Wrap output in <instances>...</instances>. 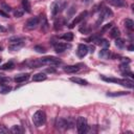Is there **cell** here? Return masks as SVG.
I'll return each mask as SVG.
<instances>
[{
  "label": "cell",
  "mask_w": 134,
  "mask_h": 134,
  "mask_svg": "<svg viewBox=\"0 0 134 134\" xmlns=\"http://www.w3.org/2000/svg\"><path fill=\"white\" fill-rule=\"evenodd\" d=\"M81 66H83V64H76V65H69L64 67V71L67 73H74L77 72L81 69Z\"/></svg>",
  "instance_id": "cell-8"
},
{
  "label": "cell",
  "mask_w": 134,
  "mask_h": 134,
  "mask_svg": "<svg viewBox=\"0 0 134 134\" xmlns=\"http://www.w3.org/2000/svg\"><path fill=\"white\" fill-rule=\"evenodd\" d=\"M13 67H14V63H13V62H7V63L3 64L0 68L3 69V70H8V69H12Z\"/></svg>",
  "instance_id": "cell-29"
},
{
  "label": "cell",
  "mask_w": 134,
  "mask_h": 134,
  "mask_svg": "<svg viewBox=\"0 0 134 134\" xmlns=\"http://www.w3.org/2000/svg\"><path fill=\"white\" fill-rule=\"evenodd\" d=\"M109 34H110V37L113 38V39H116V38H118L120 36V31H119V29L117 27H112Z\"/></svg>",
  "instance_id": "cell-21"
},
{
  "label": "cell",
  "mask_w": 134,
  "mask_h": 134,
  "mask_svg": "<svg viewBox=\"0 0 134 134\" xmlns=\"http://www.w3.org/2000/svg\"><path fill=\"white\" fill-rule=\"evenodd\" d=\"M109 4L116 6V7H122L126 5V1L125 0H106Z\"/></svg>",
  "instance_id": "cell-11"
},
{
  "label": "cell",
  "mask_w": 134,
  "mask_h": 134,
  "mask_svg": "<svg viewBox=\"0 0 134 134\" xmlns=\"http://www.w3.org/2000/svg\"><path fill=\"white\" fill-rule=\"evenodd\" d=\"M76 129L77 132L80 134H84L87 129H88V124H87V119L83 116H79L76 118Z\"/></svg>",
  "instance_id": "cell-4"
},
{
  "label": "cell",
  "mask_w": 134,
  "mask_h": 134,
  "mask_svg": "<svg viewBox=\"0 0 134 134\" xmlns=\"http://www.w3.org/2000/svg\"><path fill=\"white\" fill-rule=\"evenodd\" d=\"M29 77V74L28 73H21V74H17L15 76V81L17 83H23L25 81H27Z\"/></svg>",
  "instance_id": "cell-13"
},
{
  "label": "cell",
  "mask_w": 134,
  "mask_h": 134,
  "mask_svg": "<svg viewBox=\"0 0 134 134\" xmlns=\"http://www.w3.org/2000/svg\"><path fill=\"white\" fill-rule=\"evenodd\" d=\"M88 49H90V50H89L90 52H93V51H94V46H90V47H88Z\"/></svg>",
  "instance_id": "cell-37"
},
{
  "label": "cell",
  "mask_w": 134,
  "mask_h": 134,
  "mask_svg": "<svg viewBox=\"0 0 134 134\" xmlns=\"http://www.w3.org/2000/svg\"><path fill=\"white\" fill-rule=\"evenodd\" d=\"M39 21H40V19L38 17H34V18L28 19L26 21V23H25V28L26 29H29V30L30 29H35L39 25Z\"/></svg>",
  "instance_id": "cell-6"
},
{
  "label": "cell",
  "mask_w": 134,
  "mask_h": 134,
  "mask_svg": "<svg viewBox=\"0 0 134 134\" xmlns=\"http://www.w3.org/2000/svg\"><path fill=\"white\" fill-rule=\"evenodd\" d=\"M119 84L122 85V86H125V87H128V88H133V86H134L133 81H131L129 79H122V80H120Z\"/></svg>",
  "instance_id": "cell-19"
},
{
  "label": "cell",
  "mask_w": 134,
  "mask_h": 134,
  "mask_svg": "<svg viewBox=\"0 0 134 134\" xmlns=\"http://www.w3.org/2000/svg\"><path fill=\"white\" fill-rule=\"evenodd\" d=\"M40 61L42 65H58L61 63V61L55 57H45V58H42Z\"/></svg>",
  "instance_id": "cell-5"
},
{
  "label": "cell",
  "mask_w": 134,
  "mask_h": 134,
  "mask_svg": "<svg viewBox=\"0 0 134 134\" xmlns=\"http://www.w3.org/2000/svg\"><path fill=\"white\" fill-rule=\"evenodd\" d=\"M125 26L129 29V30H132L134 28V22L131 20V19H126L125 20Z\"/></svg>",
  "instance_id": "cell-24"
},
{
  "label": "cell",
  "mask_w": 134,
  "mask_h": 134,
  "mask_svg": "<svg viewBox=\"0 0 134 134\" xmlns=\"http://www.w3.org/2000/svg\"><path fill=\"white\" fill-rule=\"evenodd\" d=\"M22 5H23V8H24V10L25 12H27V13H30V3H29V1L28 0H23L22 1Z\"/></svg>",
  "instance_id": "cell-27"
},
{
  "label": "cell",
  "mask_w": 134,
  "mask_h": 134,
  "mask_svg": "<svg viewBox=\"0 0 134 134\" xmlns=\"http://www.w3.org/2000/svg\"><path fill=\"white\" fill-rule=\"evenodd\" d=\"M9 132L13 134H19V133H21V128H20V126H13L9 129Z\"/></svg>",
  "instance_id": "cell-28"
},
{
  "label": "cell",
  "mask_w": 134,
  "mask_h": 134,
  "mask_svg": "<svg viewBox=\"0 0 134 134\" xmlns=\"http://www.w3.org/2000/svg\"><path fill=\"white\" fill-rule=\"evenodd\" d=\"M55 126L57 128L59 129H67V122H66V119L65 118H62V117H59L55 121Z\"/></svg>",
  "instance_id": "cell-14"
},
{
  "label": "cell",
  "mask_w": 134,
  "mask_h": 134,
  "mask_svg": "<svg viewBox=\"0 0 134 134\" xmlns=\"http://www.w3.org/2000/svg\"><path fill=\"white\" fill-rule=\"evenodd\" d=\"M12 90V88L9 87V86H2V88H1V90H0V93H2V94H5V93H8L9 91Z\"/></svg>",
  "instance_id": "cell-32"
},
{
  "label": "cell",
  "mask_w": 134,
  "mask_h": 134,
  "mask_svg": "<svg viewBox=\"0 0 134 134\" xmlns=\"http://www.w3.org/2000/svg\"><path fill=\"white\" fill-rule=\"evenodd\" d=\"M129 92H124V91H119V92H114V93H107L108 96H120V95H126Z\"/></svg>",
  "instance_id": "cell-31"
},
{
  "label": "cell",
  "mask_w": 134,
  "mask_h": 134,
  "mask_svg": "<svg viewBox=\"0 0 134 134\" xmlns=\"http://www.w3.org/2000/svg\"><path fill=\"white\" fill-rule=\"evenodd\" d=\"M8 132H9V130L7 128H5L4 126L0 125V134H5V133H8Z\"/></svg>",
  "instance_id": "cell-34"
},
{
  "label": "cell",
  "mask_w": 134,
  "mask_h": 134,
  "mask_svg": "<svg viewBox=\"0 0 134 134\" xmlns=\"http://www.w3.org/2000/svg\"><path fill=\"white\" fill-rule=\"evenodd\" d=\"M46 77H47V75H46L45 73H43V72H39V73L34 74V76H32V81H34V82H42V81H45Z\"/></svg>",
  "instance_id": "cell-15"
},
{
  "label": "cell",
  "mask_w": 134,
  "mask_h": 134,
  "mask_svg": "<svg viewBox=\"0 0 134 134\" xmlns=\"http://www.w3.org/2000/svg\"><path fill=\"white\" fill-rule=\"evenodd\" d=\"M14 15H15V17L19 18V17H22L23 12H22V10H20V9H17V10H15V12H14Z\"/></svg>",
  "instance_id": "cell-36"
},
{
  "label": "cell",
  "mask_w": 134,
  "mask_h": 134,
  "mask_svg": "<svg viewBox=\"0 0 134 134\" xmlns=\"http://www.w3.org/2000/svg\"><path fill=\"white\" fill-rule=\"evenodd\" d=\"M125 44H126V42H125L124 39H120L119 37L116 38V40H115V45H116L118 48H124V47H125Z\"/></svg>",
  "instance_id": "cell-25"
},
{
  "label": "cell",
  "mask_w": 134,
  "mask_h": 134,
  "mask_svg": "<svg viewBox=\"0 0 134 134\" xmlns=\"http://www.w3.org/2000/svg\"><path fill=\"white\" fill-rule=\"evenodd\" d=\"M104 18H110V17H112L113 16V13H112V10L110 9V8H108V7H105L104 9H103V15H102Z\"/></svg>",
  "instance_id": "cell-23"
},
{
  "label": "cell",
  "mask_w": 134,
  "mask_h": 134,
  "mask_svg": "<svg viewBox=\"0 0 134 134\" xmlns=\"http://www.w3.org/2000/svg\"><path fill=\"white\" fill-rule=\"evenodd\" d=\"M67 48H70V45H69V44H67V43L59 42V43L54 44V49H55V51H57L58 53H60V52H63V51H65V50H66Z\"/></svg>",
  "instance_id": "cell-10"
},
{
  "label": "cell",
  "mask_w": 134,
  "mask_h": 134,
  "mask_svg": "<svg viewBox=\"0 0 134 134\" xmlns=\"http://www.w3.org/2000/svg\"><path fill=\"white\" fill-rule=\"evenodd\" d=\"M112 25H113V23H108V24L104 25V26L102 27V32H106L108 29H110V28L112 27Z\"/></svg>",
  "instance_id": "cell-33"
},
{
  "label": "cell",
  "mask_w": 134,
  "mask_h": 134,
  "mask_svg": "<svg viewBox=\"0 0 134 134\" xmlns=\"http://www.w3.org/2000/svg\"><path fill=\"white\" fill-rule=\"evenodd\" d=\"M2 76H3V75H2V74H1V73H0V80H1V79H2Z\"/></svg>",
  "instance_id": "cell-40"
},
{
  "label": "cell",
  "mask_w": 134,
  "mask_h": 134,
  "mask_svg": "<svg viewBox=\"0 0 134 134\" xmlns=\"http://www.w3.org/2000/svg\"><path fill=\"white\" fill-rule=\"evenodd\" d=\"M65 5H66V3L63 2L62 0H55V1H53V2L51 3V5H50L51 15H52V16L58 15L60 12L63 10V8L65 7Z\"/></svg>",
  "instance_id": "cell-3"
},
{
  "label": "cell",
  "mask_w": 134,
  "mask_h": 134,
  "mask_svg": "<svg viewBox=\"0 0 134 134\" xmlns=\"http://www.w3.org/2000/svg\"><path fill=\"white\" fill-rule=\"evenodd\" d=\"M0 62H1V59H0Z\"/></svg>",
  "instance_id": "cell-42"
},
{
  "label": "cell",
  "mask_w": 134,
  "mask_h": 134,
  "mask_svg": "<svg viewBox=\"0 0 134 134\" xmlns=\"http://www.w3.org/2000/svg\"><path fill=\"white\" fill-rule=\"evenodd\" d=\"M70 81L71 82H73V83H75V84H79V85H88V82L86 81V80H84V79H81V77H79V76H72V77H70Z\"/></svg>",
  "instance_id": "cell-17"
},
{
  "label": "cell",
  "mask_w": 134,
  "mask_h": 134,
  "mask_svg": "<svg viewBox=\"0 0 134 134\" xmlns=\"http://www.w3.org/2000/svg\"><path fill=\"white\" fill-rule=\"evenodd\" d=\"M1 6H2V8H3L5 12H10V10H12L10 6H9V5H7V4H5V3H2V4H1Z\"/></svg>",
  "instance_id": "cell-35"
},
{
  "label": "cell",
  "mask_w": 134,
  "mask_h": 134,
  "mask_svg": "<svg viewBox=\"0 0 134 134\" xmlns=\"http://www.w3.org/2000/svg\"><path fill=\"white\" fill-rule=\"evenodd\" d=\"M34 49H35L37 52H39V53H45V52H46L45 47H43V46H41V45H36V46L34 47Z\"/></svg>",
  "instance_id": "cell-30"
},
{
  "label": "cell",
  "mask_w": 134,
  "mask_h": 134,
  "mask_svg": "<svg viewBox=\"0 0 134 134\" xmlns=\"http://www.w3.org/2000/svg\"><path fill=\"white\" fill-rule=\"evenodd\" d=\"M42 18H41V27H42V30L44 31V32H47V30H48V28H49V24H48V22H47V19H46V17L43 15V16H41Z\"/></svg>",
  "instance_id": "cell-16"
},
{
  "label": "cell",
  "mask_w": 134,
  "mask_h": 134,
  "mask_svg": "<svg viewBox=\"0 0 134 134\" xmlns=\"http://www.w3.org/2000/svg\"><path fill=\"white\" fill-rule=\"evenodd\" d=\"M133 49H134V47H133V45H130V46H129V50H131V51H132Z\"/></svg>",
  "instance_id": "cell-38"
},
{
  "label": "cell",
  "mask_w": 134,
  "mask_h": 134,
  "mask_svg": "<svg viewBox=\"0 0 134 134\" xmlns=\"http://www.w3.org/2000/svg\"><path fill=\"white\" fill-rule=\"evenodd\" d=\"M48 72H54V69H47Z\"/></svg>",
  "instance_id": "cell-39"
},
{
  "label": "cell",
  "mask_w": 134,
  "mask_h": 134,
  "mask_svg": "<svg viewBox=\"0 0 134 134\" xmlns=\"http://www.w3.org/2000/svg\"><path fill=\"white\" fill-rule=\"evenodd\" d=\"M100 77H102V80H104V81H106V82H110V83H118V84H119V82H120V79L107 77V76H104V75H102Z\"/></svg>",
  "instance_id": "cell-26"
},
{
  "label": "cell",
  "mask_w": 134,
  "mask_h": 134,
  "mask_svg": "<svg viewBox=\"0 0 134 134\" xmlns=\"http://www.w3.org/2000/svg\"><path fill=\"white\" fill-rule=\"evenodd\" d=\"M86 16H87V12H86V10L83 12V13H81V14H80V15H79V16H77V17H76V18L69 24V27H70V28H73V27H74L76 24H79L83 19H85Z\"/></svg>",
  "instance_id": "cell-9"
},
{
  "label": "cell",
  "mask_w": 134,
  "mask_h": 134,
  "mask_svg": "<svg viewBox=\"0 0 134 134\" xmlns=\"http://www.w3.org/2000/svg\"><path fill=\"white\" fill-rule=\"evenodd\" d=\"M89 52V49H88V46L84 45V44H80L77 46V50H76V53L79 55V58H84L87 53Z\"/></svg>",
  "instance_id": "cell-7"
},
{
  "label": "cell",
  "mask_w": 134,
  "mask_h": 134,
  "mask_svg": "<svg viewBox=\"0 0 134 134\" xmlns=\"http://www.w3.org/2000/svg\"><path fill=\"white\" fill-rule=\"evenodd\" d=\"M99 58H102V59H109L110 58V55H111V52H110V50L109 49H107L106 47L105 48H103L100 51H99Z\"/></svg>",
  "instance_id": "cell-18"
},
{
  "label": "cell",
  "mask_w": 134,
  "mask_h": 134,
  "mask_svg": "<svg viewBox=\"0 0 134 134\" xmlns=\"http://www.w3.org/2000/svg\"><path fill=\"white\" fill-rule=\"evenodd\" d=\"M32 121L35 124V126L37 127H41L45 124L46 121V114L44 111H41V110H38L35 112V114L32 115Z\"/></svg>",
  "instance_id": "cell-2"
},
{
  "label": "cell",
  "mask_w": 134,
  "mask_h": 134,
  "mask_svg": "<svg viewBox=\"0 0 134 134\" xmlns=\"http://www.w3.org/2000/svg\"><path fill=\"white\" fill-rule=\"evenodd\" d=\"M9 45H8V49L12 51H16L19 50L20 48H22L24 46V39L19 38V37H12L9 38Z\"/></svg>",
  "instance_id": "cell-1"
},
{
  "label": "cell",
  "mask_w": 134,
  "mask_h": 134,
  "mask_svg": "<svg viewBox=\"0 0 134 134\" xmlns=\"http://www.w3.org/2000/svg\"><path fill=\"white\" fill-rule=\"evenodd\" d=\"M60 38L63 39V40H65V41H67V42H69V41H72L73 40V34L72 32H66V34L62 35Z\"/></svg>",
  "instance_id": "cell-22"
},
{
  "label": "cell",
  "mask_w": 134,
  "mask_h": 134,
  "mask_svg": "<svg viewBox=\"0 0 134 134\" xmlns=\"http://www.w3.org/2000/svg\"><path fill=\"white\" fill-rule=\"evenodd\" d=\"M1 50H2V47H1V46H0V51H1Z\"/></svg>",
  "instance_id": "cell-41"
},
{
  "label": "cell",
  "mask_w": 134,
  "mask_h": 134,
  "mask_svg": "<svg viewBox=\"0 0 134 134\" xmlns=\"http://www.w3.org/2000/svg\"><path fill=\"white\" fill-rule=\"evenodd\" d=\"M64 25H65V20H64L63 18H59V19L55 20V22H54V29H55V30L61 29Z\"/></svg>",
  "instance_id": "cell-20"
},
{
  "label": "cell",
  "mask_w": 134,
  "mask_h": 134,
  "mask_svg": "<svg viewBox=\"0 0 134 134\" xmlns=\"http://www.w3.org/2000/svg\"><path fill=\"white\" fill-rule=\"evenodd\" d=\"M93 42H95L96 45H100V46H104V47H108L110 45V43L108 42V40L106 39H100V38H95L93 39Z\"/></svg>",
  "instance_id": "cell-12"
}]
</instances>
